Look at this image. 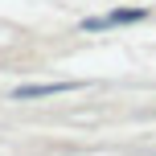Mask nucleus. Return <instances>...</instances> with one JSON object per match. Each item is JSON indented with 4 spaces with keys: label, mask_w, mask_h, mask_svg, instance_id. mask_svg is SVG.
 Listing matches in <instances>:
<instances>
[{
    "label": "nucleus",
    "mask_w": 156,
    "mask_h": 156,
    "mask_svg": "<svg viewBox=\"0 0 156 156\" xmlns=\"http://www.w3.org/2000/svg\"><path fill=\"white\" fill-rule=\"evenodd\" d=\"M78 82H33V86H16L12 99H49V94H62V90H74Z\"/></svg>",
    "instance_id": "nucleus-1"
},
{
    "label": "nucleus",
    "mask_w": 156,
    "mask_h": 156,
    "mask_svg": "<svg viewBox=\"0 0 156 156\" xmlns=\"http://www.w3.org/2000/svg\"><path fill=\"white\" fill-rule=\"evenodd\" d=\"M144 8H115V12L107 16V25H127V21H144Z\"/></svg>",
    "instance_id": "nucleus-2"
}]
</instances>
